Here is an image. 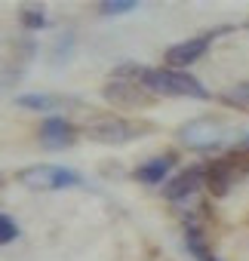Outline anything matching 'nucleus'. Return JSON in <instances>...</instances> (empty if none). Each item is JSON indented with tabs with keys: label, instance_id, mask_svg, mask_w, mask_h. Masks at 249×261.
Returning a JSON list of instances; mask_svg holds the SVG:
<instances>
[{
	"label": "nucleus",
	"instance_id": "6e6552de",
	"mask_svg": "<svg viewBox=\"0 0 249 261\" xmlns=\"http://www.w3.org/2000/svg\"><path fill=\"white\" fill-rule=\"evenodd\" d=\"M74 139H77V129L65 117H56L53 114V117H46L40 123V145L46 151H65V148L74 145Z\"/></svg>",
	"mask_w": 249,
	"mask_h": 261
},
{
	"label": "nucleus",
	"instance_id": "0eeeda50",
	"mask_svg": "<svg viewBox=\"0 0 249 261\" xmlns=\"http://www.w3.org/2000/svg\"><path fill=\"white\" fill-rule=\"evenodd\" d=\"M139 133V126L127 123V120H120V117H108V120H95L86 126V136L98 145H123V142H130L136 139Z\"/></svg>",
	"mask_w": 249,
	"mask_h": 261
},
{
	"label": "nucleus",
	"instance_id": "39448f33",
	"mask_svg": "<svg viewBox=\"0 0 249 261\" xmlns=\"http://www.w3.org/2000/svg\"><path fill=\"white\" fill-rule=\"evenodd\" d=\"M179 142L191 151H212L225 142V126L209 120V117H197V120H188L182 129H179Z\"/></svg>",
	"mask_w": 249,
	"mask_h": 261
},
{
	"label": "nucleus",
	"instance_id": "4468645a",
	"mask_svg": "<svg viewBox=\"0 0 249 261\" xmlns=\"http://www.w3.org/2000/svg\"><path fill=\"white\" fill-rule=\"evenodd\" d=\"M139 4H136V0H105V4H98V13L102 16H127V13H133Z\"/></svg>",
	"mask_w": 249,
	"mask_h": 261
},
{
	"label": "nucleus",
	"instance_id": "9b49d317",
	"mask_svg": "<svg viewBox=\"0 0 249 261\" xmlns=\"http://www.w3.org/2000/svg\"><path fill=\"white\" fill-rule=\"evenodd\" d=\"M19 108H28V111H40V114H49L56 108H62L65 101L56 98V95H43V92H28V95H19L16 98Z\"/></svg>",
	"mask_w": 249,
	"mask_h": 261
},
{
	"label": "nucleus",
	"instance_id": "f3484780",
	"mask_svg": "<svg viewBox=\"0 0 249 261\" xmlns=\"http://www.w3.org/2000/svg\"><path fill=\"white\" fill-rule=\"evenodd\" d=\"M206 261H218V258H212V255H209V258H206Z\"/></svg>",
	"mask_w": 249,
	"mask_h": 261
},
{
	"label": "nucleus",
	"instance_id": "1a4fd4ad",
	"mask_svg": "<svg viewBox=\"0 0 249 261\" xmlns=\"http://www.w3.org/2000/svg\"><path fill=\"white\" fill-rule=\"evenodd\" d=\"M200 188H203V166H194V169H185L176 178H169L166 188H163V197L172 200V203H179V200L194 197Z\"/></svg>",
	"mask_w": 249,
	"mask_h": 261
},
{
	"label": "nucleus",
	"instance_id": "9d476101",
	"mask_svg": "<svg viewBox=\"0 0 249 261\" xmlns=\"http://www.w3.org/2000/svg\"><path fill=\"white\" fill-rule=\"evenodd\" d=\"M172 163H176L172 154H166V157H154V160H148V163H142V166L136 169V178L145 181V185H160V181L166 178V172L172 169Z\"/></svg>",
	"mask_w": 249,
	"mask_h": 261
},
{
	"label": "nucleus",
	"instance_id": "423d86ee",
	"mask_svg": "<svg viewBox=\"0 0 249 261\" xmlns=\"http://www.w3.org/2000/svg\"><path fill=\"white\" fill-rule=\"evenodd\" d=\"M225 31H231V28H218V31H212V34H200V37H194V40H185V43L169 46V49H166V68H169V71H185L188 65H194L197 59H203L206 49H209V43H212L218 34H225Z\"/></svg>",
	"mask_w": 249,
	"mask_h": 261
},
{
	"label": "nucleus",
	"instance_id": "2eb2a0df",
	"mask_svg": "<svg viewBox=\"0 0 249 261\" xmlns=\"http://www.w3.org/2000/svg\"><path fill=\"white\" fill-rule=\"evenodd\" d=\"M22 25L28 31H40V28H46V13L40 7H25L22 10Z\"/></svg>",
	"mask_w": 249,
	"mask_h": 261
},
{
	"label": "nucleus",
	"instance_id": "f8f14e48",
	"mask_svg": "<svg viewBox=\"0 0 249 261\" xmlns=\"http://www.w3.org/2000/svg\"><path fill=\"white\" fill-rule=\"evenodd\" d=\"M218 98H221V105H228V108H237V111H246V114H249V83H234V86H228Z\"/></svg>",
	"mask_w": 249,
	"mask_h": 261
},
{
	"label": "nucleus",
	"instance_id": "20e7f679",
	"mask_svg": "<svg viewBox=\"0 0 249 261\" xmlns=\"http://www.w3.org/2000/svg\"><path fill=\"white\" fill-rule=\"evenodd\" d=\"M19 181L31 191H62V188L80 185L83 178L74 169H65V166H31V169L19 172Z\"/></svg>",
	"mask_w": 249,
	"mask_h": 261
},
{
	"label": "nucleus",
	"instance_id": "ddd939ff",
	"mask_svg": "<svg viewBox=\"0 0 249 261\" xmlns=\"http://www.w3.org/2000/svg\"><path fill=\"white\" fill-rule=\"evenodd\" d=\"M185 246H188V252H191L194 258H200V261H206V258H209L206 243H203V233H200V227H197V224H188V230H185Z\"/></svg>",
	"mask_w": 249,
	"mask_h": 261
},
{
	"label": "nucleus",
	"instance_id": "f03ea898",
	"mask_svg": "<svg viewBox=\"0 0 249 261\" xmlns=\"http://www.w3.org/2000/svg\"><path fill=\"white\" fill-rule=\"evenodd\" d=\"M249 172V157L246 154H231L203 169V188H209L215 197H225L243 175Z\"/></svg>",
	"mask_w": 249,
	"mask_h": 261
},
{
	"label": "nucleus",
	"instance_id": "dca6fc26",
	"mask_svg": "<svg viewBox=\"0 0 249 261\" xmlns=\"http://www.w3.org/2000/svg\"><path fill=\"white\" fill-rule=\"evenodd\" d=\"M16 237H19V224H16L10 215H4V212H0V246L13 243Z\"/></svg>",
	"mask_w": 249,
	"mask_h": 261
},
{
	"label": "nucleus",
	"instance_id": "f257e3e1",
	"mask_svg": "<svg viewBox=\"0 0 249 261\" xmlns=\"http://www.w3.org/2000/svg\"><path fill=\"white\" fill-rule=\"evenodd\" d=\"M139 83L145 92L154 95H191L206 101L209 92L203 89V83L197 77H191L188 71H169V68H142L139 71Z\"/></svg>",
	"mask_w": 249,
	"mask_h": 261
},
{
	"label": "nucleus",
	"instance_id": "7ed1b4c3",
	"mask_svg": "<svg viewBox=\"0 0 249 261\" xmlns=\"http://www.w3.org/2000/svg\"><path fill=\"white\" fill-rule=\"evenodd\" d=\"M102 95H105L111 105H117V108H139V105H148V101H151V95H145L142 83H139L136 77H130V71L123 68V65H120V68L114 71V77L105 83Z\"/></svg>",
	"mask_w": 249,
	"mask_h": 261
}]
</instances>
